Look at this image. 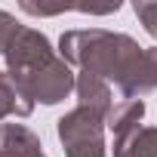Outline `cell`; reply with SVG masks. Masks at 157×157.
Instances as JSON below:
<instances>
[{
	"instance_id": "obj_1",
	"label": "cell",
	"mask_w": 157,
	"mask_h": 157,
	"mask_svg": "<svg viewBox=\"0 0 157 157\" xmlns=\"http://www.w3.org/2000/svg\"><path fill=\"white\" fill-rule=\"evenodd\" d=\"M59 56L74 68L114 80L126 99H142L157 90V46H139L129 34L105 28H77L59 37Z\"/></svg>"
},
{
	"instance_id": "obj_2",
	"label": "cell",
	"mask_w": 157,
	"mask_h": 157,
	"mask_svg": "<svg viewBox=\"0 0 157 157\" xmlns=\"http://www.w3.org/2000/svg\"><path fill=\"white\" fill-rule=\"evenodd\" d=\"M16 80L25 86V93L34 99V105H59L65 102L74 90H77V74L71 71V65L56 56L52 62H46L43 68H37L28 77H16Z\"/></svg>"
},
{
	"instance_id": "obj_3",
	"label": "cell",
	"mask_w": 157,
	"mask_h": 157,
	"mask_svg": "<svg viewBox=\"0 0 157 157\" xmlns=\"http://www.w3.org/2000/svg\"><path fill=\"white\" fill-rule=\"evenodd\" d=\"M3 59H6V71L13 77H28L37 68H43L46 62H52L56 49H52V43L43 31H37L31 25H19V31L13 34Z\"/></svg>"
},
{
	"instance_id": "obj_4",
	"label": "cell",
	"mask_w": 157,
	"mask_h": 157,
	"mask_svg": "<svg viewBox=\"0 0 157 157\" xmlns=\"http://www.w3.org/2000/svg\"><path fill=\"white\" fill-rule=\"evenodd\" d=\"M105 117L83 108V105H77L74 111H68L65 117H59L56 123V132H59V142L62 148L68 145H77V142H90V139H105Z\"/></svg>"
},
{
	"instance_id": "obj_5",
	"label": "cell",
	"mask_w": 157,
	"mask_h": 157,
	"mask_svg": "<svg viewBox=\"0 0 157 157\" xmlns=\"http://www.w3.org/2000/svg\"><path fill=\"white\" fill-rule=\"evenodd\" d=\"M74 93H77V102H80L83 108H90V111H96V114H102V117L108 120V114H111V108H114V96H111L108 80L80 71V74H77V90H74Z\"/></svg>"
},
{
	"instance_id": "obj_6",
	"label": "cell",
	"mask_w": 157,
	"mask_h": 157,
	"mask_svg": "<svg viewBox=\"0 0 157 157\" xmlns=\"http://www.w3.org/2000/svg\"><path fill=\"white\" fill-rule=\"evenodd\" d=\"M34 99L25 93V86L10 71H0V120L6 117H31Z\"/></svg>"
},
{
	"instance_id": "obj_7",
	"label": "cell",
	"mask_w": 157,
	"mask_h": 157,
	"mask_svg": "<svg viewBox=\"0 0 157 157\" xmlns=\"http://www.w3.org/2000/svg\"><path fill=\"white\" fill-rule=\"evenodd\" d=\"M114 157H157V126H136L114 139Z\"/></svg>"
},
{
	"instance_id": "obj_8",
	"label": "cell",
	"mask_w": 157,
	"mask_h": 157,
	"mask_svg": "<svg viewBox=\"0 0 157 157\" xmlns=\"http://www.w3.org/2000/svg\"><path fill=\"white\" fill-rule=\"evenodd\" d=\"M142 117H145V102H142V99H120V102H114V108H111L105 126H108V129L114 132V139H117V136H126V132H132L136 126H142Z\"/></svg>"
},
{
	"instance_id": "obj_9",
	"label": "cell",
	"mask_w": 157,
	"mask_h": 157,
	"mask_svg": "<svg viewBox=\"0 0 157 157\" xmlns=\"http://www.w3.org/2000/svg\"><path fill=\"white\" fill-rule=\"evenodd\" d=\"M132 13H136V19L142 22V28L157 40V0H136V3H132Z\"/></svg>"
},
{
	"instance_id": "obj_10",
	"label": "cell",
	"mask_w": 157,
	"mask_h": 157,
	"mask_svg": "<svg viewBox=\"0 0 157 157\" xmlns=\"http://www.w3.org/2000/svg\"><path fill=\"white\" fill-rule=\"evenodd\" d=\"M65 157H108L105 139H90V142H77L65 148Z\"/></svg>"
},
{
	"instance_id": "obj_11",
	"label": "cell",
	"mask_w": 157,
	"mask_h": 157,
	"mask_svg": "<svg viewBox=\"0 0 157 157\" xmlns=\"http://www.w3.org/2000/svg\"><path fill=\"white\" fill-rule=\"evenodd\" d=\"M19 31V22H16V16L13 13H6V10H0V56L6 52V46H10V40H13V34Z\"/></svg>"
},
{
	"instance_id": "obj_12",
	"label": "cell",
	"mask_w": 157,
	"mask_h": 157,
	"mask_svg": "<svg viewBox=\"0 0 157 157\" xmlns=\"http://www.w3.org/2000/svg\"><path fill=\"white\" fill-rule=\"evenodd\" d=\"M0 157H6V154H3V151H0Z\"/></svg>"
},
{
	"instance_id": "obj_13",
	"label": "cell",
	"mask_w": 157,
	"mask_h": 157,
	"mask_svg": "<svg viewBox=\"0 0 157 157\" xmlns=\"http://www.w3.org/2000/svg\"><path fill=\"white\" fill-rule=\"evenodd\" d=\"M37 157H46V154H37Z\"/></svg>"
}]
</instances>
